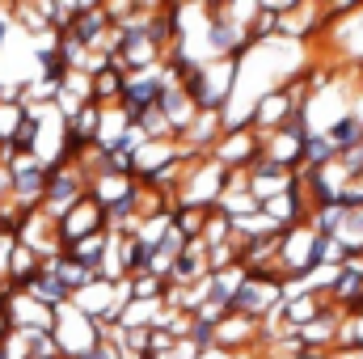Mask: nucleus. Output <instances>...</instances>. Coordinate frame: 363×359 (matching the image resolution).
Wrapping results in <instances>:
<instances>
[{"label":"nucleus","mask_w":363,"mask_h":359,"mask_svg":"<svg viewBox=\"0 0 363 359\" xmlns=\"http://www.w3.org/2000/svg\"><path fill=\"white\" fill-rule=\"evenodd\" d=\"M123 81H127V77H123L118 68H106V72H97V77H93V97H97V101L123 97Z\"/></svg>","instance_id":"3"},{"label":"nucleus","mask_w":363,"mask_h":359,"mask_svg":"<svg viewBox=\"0 0 363 359\" xmlns=\"http://www.w3.org/2000/svg\"><path fill=\"white\" fill-rule=\"evenodd\" d=\"M325 292H330L338 304H351V300L363 292V263H359V258H351V263H342V267L334 270Z\"/></svg>","instance_id":"1"},{"label":"nucleus","mask_w":363,"mask_h":359,"mask_svg":"<svg viewBox=\"0 0 363 359\" xmlns=\"http://www.w3.org/2000/svg\"><path fill=\"white\" fill-rule=\"evenodd\" d=\"M321 136H325V140L334 144V153H347V148H355V144L363 140V118L355 114V110H351V114L334 118V123H330V127H325Z\"/></svg>","instance_id":"2"},{"label":"nucleus","mask_w":363,"mask_h":359,"mask_svg":"<svg viewBox=\"0 0 363 359\" xmlns=\"http://www.w3.org/2000/svg\"><path fill=\"white\" fill-rule=\"evenodd\" d=\"M0 43H4V21H0Z\"/></svg>","instance_id":"4"},{"label":"nucleus","mask_w":363,"mask_h":359,"mask_svg":"<svg viewBox=\"0 0 363 359\" xmlns=\"http://www.w3.org/2000/svg\"><path fill=\"white\" fill-rule=\"evenodd\" d=\"M0 359H9V355H4V351H0Z\"/></svg>","instance_id":"5"}]
</instances>
